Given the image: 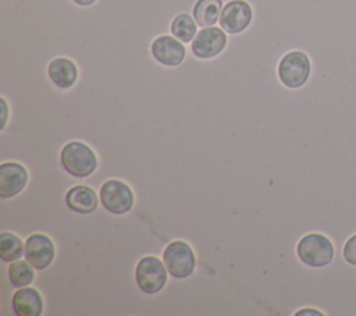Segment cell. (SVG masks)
<instances>
[{"label":"cell","mask_w":356,"mask_h":316,"mask_svg":"<svg viewBox=\"0 0 356 316\" xmlns=\"http://www.w3.org/2000/svg\"><path fill=\"white\" fill-rule=\"evenodd\" d=\"M280 82L289 88L298 89L303 86L312 74V61L303 50H289L285 53L277 67Z\"/></svg>","instance_id":"obj_1"},{"label":"cell","mask_w":356,"mask_h":316,"mask_svg":"<svg viewBox=\"0 0 356 316\" xmlns=\"http://www.w3.org/2000/svg\"><path fill=\"white\" fill-rule=\"evenodd\" d=\"M61 164L64 170L76 178H85L90 175L97 166L95 152L79 141H71L61 149Z\"/></svg>","instance_id":"obj_2"},{"label":"cell","mask_w":356,"mask_h":316,"mask_svg":"<svg viewBox=\"0 0 356 316\" xmlns=\"http://www.w3.org/2000/svg\"><path fill=\"white\" fill-rule=\"evenodd\" d=\"M299 259L312 267H324L331 263L334 258L332 242L323 234H307L299 242L296 248Z\"/></svg>","instance_id":"obj_3"},{"label":"cell","mask_w":356,"mask_h":316,"mask_svg":"<svg viewBox=\"0 0 356 316\" xmlns=\"http://www.w3.org/2000/svg\"><path fill=\"white\" fill-rule=\"evenodd\" d=\"M135 278L145 294H156L167 283V267L159 258L145 256L136 264Z\"/></svg>","instance_id":"obj_4"},{"label":"cell","mask_w":356,"mask_h":316,"mask_svg":"<svg viewBox=\"0 0 356 316\" xmlns=\"http://www.w3.org/2000/svg\"><path fill=\"white\" fill-rule=\"evenodd\" d=\"M163 262L168 273L175 278L189 277L195 269V255L192 248L179 239L172 241L165 246Z\"/></svg>","instance_id":"obj_5"},{"label":"cell","mask_w":356,"mask_h":316,"mask_svg":"<svg viewBox=\"0 0 356 316\" xmlns=\"http://www.w3.org/2000/svg\"><path fill=\"white\" fill-rule=\"evenodd\" d=\"M100 202L110 213L124 214L134 206V193L125 182L107 180L100 187Z\"/></svg>","instance_id":"obj_6"},{"label":"cell","mask_w":356,"mask_h":316,"mask_svg":"<svg viewBox=\"0 0 356 316\" xmlns=\"http://www.w3.org/2000/svg\"><path fill=\"white\" fill-rule=\"evenodd\" d=\"M227 46V33L220 26L202 28L193 38L191 50L195 57L200 60H209L217 57Z\"/></svg>","instance_id":"obj_7"},{"label":"cell","mask_w":356,"mask_h":316,"mask_svg":"<svg viewBox=\"0 0 356 316\" xmlns=\"http://www.w3.org/2000/svg\"><path fill=\"white\" fill-rule=\"evenodd\" d=\"M253 19V8L246 0H228L220 14V26L231 35L248 29Z\"/></svg>","instance_id":"obj_8"},{"label":"cell","mask_w":356,"mask_h":316,"mask_svg":"<svg viewBox=\"0 0 356 316\" xmlns=\"http://www.w3.org/2000/svg\"><path fill=\"white\" fill-rule=\"evenodd\" d=\"M152 57L164 67H177L185 58V46L174 35H160L150 45Z\"/></svg>","instance_id":"obj_9"},{"label":"cell","mask_w":356,"mask_h":316,"mask_svg":"<svg viewBox=\"0 0 356 316\" xmlns=\"http://www.w3.org/2000/svg\"><path fill=\"white\" fill-rule=\"evenodd\" d=\"M54 253V244L44 234L29 235L25 241V259L38 270L46 269L53 262Z\"/></svg>","instance_id":"obj_10"},{"label":"cell","mask_w":356,"mask_h":316,"mask_svg":"<svg viewBox=\"0 0 356 316\" xmlns=\"http://www.w3.org/2000/svg\"><path fill=\"white\" fill-rule=\"evenodd\" d=\"M28 171L15 161L3 163L0 166V198L8 199L18 195L26 185Z\"/></svg>","instance_id":"obj_11"},{"label":"cell","mask_w":356,"mask_h":316,"mask_svg":"<svg viewBox=\"0 0 356 316\" xmlns=\"http://www.w3.org/2000/svg\"><path fill=\"white\" fill-rule=\"evenodd\" d=\"M47 75L58 89H70L78 79V67L68 57H56L47 64Z\"/></svg>","instance_id":"obj_12"},{"label":"cell","mask_w":356,"mask_h":316,"mask_svg":"<svg viewBox=\"0 0 356 316\" xmlns=\"http://www.w3.org/2000/svg\"><path fill=\"white\" fill-rule=\"evenodd\" d=\"M13 310L17 316H40L43 312V299L38 290L22 287L13 295Z\"/></svg>","instance_id":"obj_13"},{"label":"cell","mask_w":356,"mask_h":316,"mask_svg":"<svg viewBox=\"0 0 356 316\" xmlns=\"http://www.w3.org/2000/svg\"><path fill=\"white\" fill-rule=\"evenodd\" d=\"M65 205L72 212L89 214L97 209L99 199L96 192L86 185H75L65 195Z\"/></svg>","instance_id":"obj_14"},{"label":"cell","mask_w":356,"mask_h":316,"mask_svg":"<svg viewBox=\"0 0 356 316\" xmlns=\"http://www.w3.org/2000/svg\"><path fill=\"white\" fill-rule=\"evenodd\" d=\"M222 0H196L192 7V17L202 28L213 26L222 10Z\"/></svg>","instance_id":"obj_15"},{"label":"cell","mask_w":356,"mask_h":316,"mask_svg":"<svg viewBox=\"0 0 356 316\" xmlns=\"http://www.w3.org/2000/svg\"><path fill=\"white\" fill-rule=\"evenodd\" d=\"M170 31L182 43H189L197 33V24L188 13H179L171 19Z\"/></svg>","instance_id":"obj_16"},{"label":"cell","mask_w":356,"mask_h":316,"mask_svg":"<svg viewBox=\"0 0 356 316\" xmlns=\"http://www.w3.org/2000/svg\"><path fill=\"white\" fill-rule=\"evenodd\" d=\"M33 266L28 260H14L8 266V278L13 287L22 288L28 287L33 278H35V271Z\"/></svg>","instance_id":"obj_17"},{"label":"cell","mask_w":356,"mask_h":316,"mask_svg":"<svg viewBox=\"0 0 356 316\" xmlns=\"http://www.w3.org/2000/svg\"><path fill=\"white\" fill-rule=\"evenodd\" d=\"M25 248L22 246V241L11 234L3 231L0 234V259L3 262H14L22 256Z\"/></svg>","instance_id":"obj_18"},{"label":"cell","mask_w":356,"mask_h":316,"mask_svg":"<svg viewBox=\"0 0 356 316\" xmlns=\"http://www.w3.org/2000/svg\"><path fill=\"white\" fill-rule=\"evenodd\" d=\"M343 258L348 263L356 266V234L352 235L343 245Z\"/></svg>","instance_id":"obj_19"},{"label":"cell","mask_w":356,"mask_h":316,"mask_svg":"<svg viewBox=\"0 0 356 316\" xmlns=\"http://www.w3.org/2000/svg\"><path fill=\"white\" fill-rule=\"evenodd\" d=\"M74 4L79 6V7H90L93 6L97 0H71Z\"/></svg>","instance_id":"obj_20"},{"label":"cell","mask_w":356,"mask_h":316,"mask_svg":"<svg viewBox=\"0 0 356 316\" xmlns=\"http://www.w3.org/2000/svg\"><path fill=\"white\" fill-rule=\"evenodd\" d=\"M296 315H298V316H299V315H318V316H321L323 313H321V312H318V310H316V309H312V308H306V309L298 310V312H296Z\"/></svg>","instance_id":"obj_21"},{"label":"cell","mask_w":356,"mask_h":316,"mask_svg":"<svg viewBox=\"0 0 356 316\" xmlns=\"http://www.w3.org/2000/svg\"><path fill=\"white\" fill-rule=\"evenodd\" d=\"M1 106H3V124L1 127H4V123H6V116H7V103H6V99L1 97Z\"/></svg>","instance_id":"obj_22"}]
</instances>
